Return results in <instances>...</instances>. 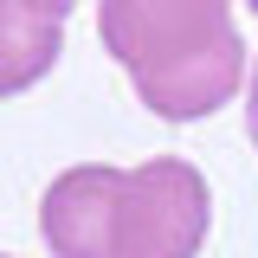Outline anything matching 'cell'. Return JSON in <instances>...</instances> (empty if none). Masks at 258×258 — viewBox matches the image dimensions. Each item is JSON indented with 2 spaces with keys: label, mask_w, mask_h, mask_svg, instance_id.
I'll list each match as a JSON object with an SVG mask.
<instances>
[{
  "label": "cell",
  "mask_w": 258,
  "mask_h": 258,
  "mask_svg": "<svg viewBox=\"0 0 258 258\" xmlns=\"http://www.w3.org/2000/svg\"><path fill=\"white\" fill-rule=\"evenodd\" d=\"M97 32L136 97L168 123H200L239 97L245 39L232 0H97Z\"/></svg>",
  "instance_id": "obj_1"
},
{
  "label": "cell",
  "mask_w": 258,
  "mask_h": 258,
  "mask_svg": "<svg viewBox=\"0 0 258 258\" xmlns=\"http://www.w3.org/2000/svg\"><path fill=\"white\" fill-rule=\"evenodd\" d=\"M207 220H213V194L194 161L155 155L142 168H123L116 258H194L207 245Z\"/></svg>",
  "instance_id": "obj_2"
},
{
  "label": "cell",
  "mask_w": 258,
  "mask_h": 258,
  "mask_svg": "<svg viewBox=\"0 0 258 258\" xmlns=\"http://www.w3.org/2000/svg\"><path fill=\"white\" fill-rule=\"evenodd\" d=\"M116 200H123V168H64L39 200L45 245L58 258H116Z\"/></svg>",
  "instance_id": "obj_3"
},
{
  "label": "cell",
  "mask_w": 258,
  "mask_h": 258,
  "mask_svg": "<svg viewBox=\"0 0 258 258\" xmlns=\"http://www.w3.org/2000/svg\"><path fill=\"white\" fill-rule=\"evenodd\" d=\"M64 52L58 13L32 7V0H0V97L32 91Z\"/></svg>",
  "instance_id": "obj_4"
},
{
  "label": "cell",
  "mask_w": 258,
  "mask_h": 258,
  "mask_svg": "<svg viewBox=\"0 0 258 258\" xmlns=\"http://www.w3.org/2000/svg\"><path fill=\"white\" fill-rule=\"evenodd\" d=\"M245 129H252V142H258V58H252V91H245Z\"/></svg>",
  "instance_id": "obj_5"
},
{
  "label": "cell",
  "mask_w": 258,
  "mask_h": 258,
  "mask_svg": "<svg viewBox=\"0 0 258 258\" xmlns=\"http://www.w3.org/2000/svg\"><path fill=\"white\" fill-rule=\"evenodd\" d=\"M32 7H45V13H58V20H64V13H71L78 0H32Z\"/></svg>",
  "instance_id": "obj_6"
},
{
  "label": "cell",
  "mask_w": 258,
  "mask_h": 258,
  "mask_svg": "<svg viewBox=\"0 0 258 258\" xmlns=\"http://www.w3.org/2000/svg\"><path fill=\"white\" fill-rule=\"evenodd\" d=\"M245 7H252V13H258V0H245Z\"/></svg>",
  "instance_id": "obj_7"
}]
</instances>
